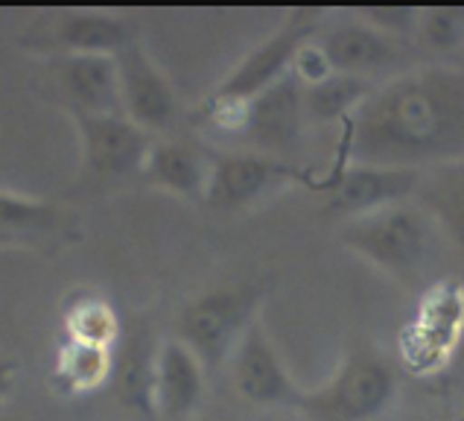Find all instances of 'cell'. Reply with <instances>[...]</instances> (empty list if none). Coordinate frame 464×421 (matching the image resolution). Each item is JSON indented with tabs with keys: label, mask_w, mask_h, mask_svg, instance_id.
Instances as JSON below:
<instances>
[{
	"label": "cell",
	"mask_w": 464,
	"mask_h": 421,
	"mask_svg": "<svg viewBox=\"0 0 464 421\" xmlns=\"http://www.w3.org/2000/svg\"><path fill=\"white\" fill-rule=\"evenodd\" d=\"M225 368H228L234 392L246 404L260 406V410H277V406L298 410L304 387L289 372L284 354L272 339L269 328L263 325V319L248 328V334L234 348Z\"/></svg>",
	"instance_id": "cell-11"
},
{
	"label": "cell",
	"mask_w": 464,
	"mask_h": 421,
	"mask_svg": "<svg viewBox=\"0 0 464 421\" xmlns=\"http://www.w3.org/2000/svg\"><path fill=\"white\" fill-rule=\"evenodd\" d=\"M161 339L150 322H135L123 331L121 346L114 348V380L121 401L131 413L152 418V377Z\"/></svg>",
	"instance_id": "cell-18"
},
{
	"label": "cell",
	"mask_w": 464,
	"mask_h": 421,
	"mask_svg": "<svg viewBox=\"0 0 464 421\" xmlns=\"http://www.w3.org/2000/svg\"><path fill=\"white\" fill-rule=\"evenodd\" d=\"M418 205L432 217L450 243L464 255V164L441 167L418 188Z\"/></svg>",
	"instance_id": "cell-21"
},
{
	"label": "cell",
	"mask_w": 464,
	"mask_h": 421,
	"mask_svg": "<svg viewBox=\"0 0 464 421\" xmlns=\"http://www.w3.org/2000/svg\"><path fill=\"white\" fill-rule=\"evenodd\" d=\"M208 392V368L181 339L167 337L158 346L152 377V418L184 421L198 413Z\"/></svg>",
	"instance_id": "cell-15"
},
{
	"label": "cell",
	"mask_w": 464,
	"mask_h": 421,
	"mask_svg": "<svg viewBox=\"0 0 464 421\" xmlns=\"http://www.w3.org/2000/svg\"><path fill=\"white\" fill-rule=\"evenodd\" d=\"M114 377V351L62 339L50 368V387L62 398H85Z\"/></svg>",
	"instance_id": "cell-20"
},
{
	"label": "cell",
	"mask_w": 464,
	"mask_h": 421,
	"mask_svg": "<svg viewBox=\"0 0 464 421\" xmlns=\"http://www.w3.org/2000/svg\"><path fill=\"white\" fill-rule=\"evenodd\" d=\"M304 126H307L304 94L298 79L289 73L255 100H248L246 126L240 135V141L246 143L243 150L284 158L301 143Z\"/></svg>",
	"instance_id": "cell-14"
},
{
	"label": "cell",
	"mask_w": 464,
	"mask_h": 421,
	"mask_svg": "<svg viewBox=\"0 0 464 421\" xmlns=\"http://www.w3.org/2000/svg\"><path fill=\"white\" fill-rule=\"evenodd\" d=\"M138 24L109 9H64L35 24L21 35V47L47 56L64 53H91V56H117L123 47L138 42Z\"/></svg>",
	"instance_id": "cell-9"
},
{
	"label": "cell",
	"mask_w": 464,
	"mask_h": 421,
	"mask_svg": "<svg viewBox=\"0 0 464 421\" xmlns=\"http://www.w3.org/2000/svg\"><path fill=\"white\" fill-rule=\"evenodd\" d=\"M374 88H377V83H371V79L334 73V76H327L324 83L301 88L304 114H307V121H313V123L342 126L371 94H374Z\"/></svg>",
	"instance_id": "cell-22"
},
{
	"label": "cell",
	"mask_w": 464,
	"mask_h": 421,
	"mask_svg": "<svg viewBox=\"0 0 464 421\" xmlns=\"http://www.w3.org/2000/svg\"><path fill=\"white\" fill-rule=\"evenodd\" d=\"M348 15H353L356 21L374 26L377 33L397 38V42L406 44V42H415L420 6H415V4H362V6H351Z\"/></svg>",
	"instance_id": "cell-24"
},
{
	"label": "cell",
	"mask_w": 464,
	"mask_h": 421,
	"mask_svg": "<svg viewBox=\"0 0 464 421\" xmlns=\"http://www.w3.org/2000/svg\"><path fill=\"white\" fill-rule=\"evenodd\" d=\"M0 249H26L18 237H12V234H6V231H0Z\"/></svg>",
	"instance_id": "cell-27"
},
{
	"label": "cell",
	"mask_w": 464,
	"mask_h": 421,
	"mask_svg": "<svg viewBox=\"0 0 464 421\" xmlns=\"http://www.w3.org/2000/svg\"><path fill=\"white\" fill-rule=\"evenodd\" d=\"M435 231L439 229L432 217L420 205L401 202L339 222L336 237L368 267H374L392 281L409 284L430 263Z\"/></svg>",
	"instance_id": "cell-4"
},
{
	"label": "cell",
	"mask_w": 464,
	"mask_h": 421,
	"mask_svg": "<svg viewBox=\"0 0 464 421\" xmlns=\"http://www.w3.org/2000/svg\"><path fill=\"white\" fill-rule=\"evenodd\" d=\"M318 176L322 173L315 167L289 162V158H275L251 150L214 152L202 205L219 210V214H246V210L257 208L269 196L286 188L315 191Z\"/></svg>",
	"instance_id": "cell-5"
},
{
	"label": "cell",
	"mask_w": 464,
	"mask_h": 421,
	"mask_svg": "<svg viewBox=\"0 0 464 421\" xmlns=\"http://www.w3.org/2000/svg\"><path fill=\"white\" fill-rule=\"evenodd\" d=\"M397 366L377 342L351 337L324 384L304 389L298 413L310 421H377L397 398Z\"/></svg>",
	"instance_id": "cell-2"
},
{
	"label": "cell",
	"mask_w": 464,
	"mask_h": 421,
	"mask_svg": "<svg viewBox=\"0 0 464 421\" xmlns=\"http://www.w3.org/2000/svg\"><path fill=\"white\" fill-rule=\"evenodd\" d=\"M42 79L64 114H123L114 56H47L42 59Z\"/></svg>",
	"instance_id": "cell-12"
},
{
	"label": "cell",
	"mask_w": 464,
	"mask_h": 421,
	"mask_svg": "<svg viewBox=\"0 0 464 421\" xmlns=\"http://www.w3.org/2000/svg\"><path fill=\"white\" fill-rule=\"evenodd\" d=\"M415 42L439 59L464 53V4L420 6Z\"/></svg>",
	"instance_id": "cell-23"
},
{
	"label": "cell",
	"mask_w": 464,
	"mask_h": 421,
	"mask_svg": "<svg viewBox=\"0 0 464 421\" xmlns=\"http://www.w3.org/2000/svg\"><path fill=\"white\" fill-rule=\"evenodd\" d=\"M15 375H18V363L0 357V406L12 398V387H15Z\"/></svg>",
	"instance_id": "cell-26"
},
{
	"label": "cell",
	"mask_w": 464,
	"mask_h": 421,
	"mask_svg": "<svg viewBox=\"0 0 464 421\" xmlns=\"http://www.w3.org/2000/svg\"><path fill=\"white\" fill-rule=\"evenodd\" d=\"M461 56H464V53H461Z\"/></svg>",
	"instance_id": "cell-28"
},
{
	"label": "cell",
	"mask_w": 464,
	"mask_h": 421,
	"mask_svg": "<svg viewBox=\"0 0 464 421\" xmlns=\"http://www.w3.org/2000/svg\"><path fill=\"white\" fill-rule=\"evenodd\" d=\"M210 164H214V152H208L193 141L172 135L155 138L147 162H143L140 181L150 184L152 191L179 196V200L205 202Z\"/></svg>",
	"instance_id": "cell-17"
},
{
	"label": "cell",
	"mask_w": 464,
	"mask_h": 421,
	"mask_svg": "<svg viewBox=\"0 0 464 421\" xmlns=\"http://www.w3.org/2000/svg\"><path fill=\"white\" fill-rule=\"evenodd\" d=\"M420 181V170L336 162L318 176L315 193L324 196V214L344 222L389 205L412 202Z\"/></svg>",
	"instance_id": "cell-7"
},
{
	"label": "cell",
	"mask_w": 464,
	"mask_h": 421,
	"mask_svg": "<svg viewBox=\"0 0 464 421\" xmlns=\"http://www.w3.org/2000/svg\"><path fill=\"white\" fill-rule=\"evenodd\" d=\"M272 284L266 279H240L208 287L190 296L176 316V339H181L208 372L225 368L234 348L260 319Z\"/></svg>",
	"instance_id": "cell-3"
},
{
	"label": "cell",
	"mask_w": 464,
	"mask_h": 421,
	"mask_svg": "<svg viewBox=\"0 0 464 421\" xmlns=\"http://www.w3.org/2000/svg\"><path fill=\"white\" fill-rule=\"evenodd\" d=\"M0 231L18 237L33 252H56L82 237L79 220L68 205L33 200L4 188H0Z\"/></svg>",
	"instance_id": "cell-16"
},
{
	"label": "cell",
	"mask_w": 464,
	"mask_h": 421,
	"mask_svg": "<svg viewBox=\"0 0 464 421\" xmlns=\"http://www.w3.org/2000/svg\"><path fill=\"white\" fill-rule=\"evenodd\" d=\"M324 24L322 9L301 6L293 9L281 21L277 30H272L260 44L251 47L246 56L225 73L219 83L210 88L208 97L214 100H231V103H248L257 94H263L284 76L293 73V62L298 50L313 42Z\"/></svg>",
	"instance_id": "cell-6"
},
{
	"label": "cell",
	"mask_w": 464,
	"mask_h": 421,
	"mask_svg": "<svg viewBox=\"0 0 464 421\" xmlns=\"http://www.w3.org/2000/svg\"><path fill=\"white\" fill-rule=\"evenodd\" d=\"M62 339L79 342V346H94L114 351L121 346L126 322L109 299L97 289L82 287L62 301Z\"/></svg>",
	"instance_id": "cell-19"
},
{
	"label": "cell",
	"mask_w": 464,
	"mask_h": 421,
	"mask_svg": "<svg viewBox=\"0 0 464 421\" xmlns=\"http://www.w3.org/2000/svg\"><path fill=\"white\" fill-rule=\"evenodd\" d=\"M334 73L336 71L330 68V59L324 56V50H322V44L315 42V38L298 50V56L293 62V76L298 79L301 88H310V85L324 83V79L334 76Z\"/></svg>",
	"instance_id": "cell-25"
},
{
	"label": "cell",
	"mask_w": 464,
	"mask_h": 421,
	"mask_svg": "<svg viewBox=\"0 0 464 421\" xmlns=\"http://www.w3.org/2000/svg\"><path fill=\"white\" fill-rule=\"evenodd\" d=\"M339 129L336 162L420 173L464 164V68L412 64L377 83Z\"/></svg>",
	"instance_id": "cell-1"
},
{
	"label": "cell",
	"mask_w": 464,
	"mask_h": 421,
	"mask_svg": "<svg viewBox=\"0 0 464 421\" xmlns=\"http://www.w3.org/2000/svg\"><path fill=\"white\" fill-rule=\"evenodd\" d=\"M76 129L82 176L97 184H123L140 179L152 135L126 114H68Z\"/></svg>",
	"instance_id": "cell-8"
},
{
	"label": "cell",
	"mask_w": 464,
	"mask_h": 421,
	"mask_svg": "<svg viewBox=\"0 0 464 421\" xmlns=\"http://www.w3.org/2000/svg\"><path fill=\"white\" fill-rule=\"evenodd\" d=\"M315 42L322 44L324 56L330 59V68L336 73L377 83L380 73H392V71L401 73L406 68H412L406 59L403 42L377 33L374 26L356 21L348 12L339 21H324Z\"/></svg>",
	"instance_id": "cell-13"
},
{
	"label": "cell",
	"mask_w": 464,
	"mask_h": 421,
	"mask_svg": "<svg viewBox=\"0 0 464 421\" xmlns=\"http://www.w3.org/2000/svg\"><path fill=\"white\" fill-rule=\"evenodd\" d=\"M121 83V112L152 138H167L181 123L184 105L172 79L143 42H131L114 56Z\"/></svg>",
	"instance_id": "cell-10"
}]
</instances>
